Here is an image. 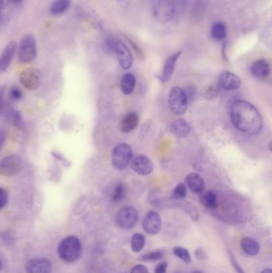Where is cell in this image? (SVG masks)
Returning a JSON list of instances; mask_svg holds the SVG:
<instances>
[{"mask_svg": "<svg viewBox=\"0 0 272 273\" xmlns=\"http://www.w3.org/2000/svg\"><path fill=\"white\" fill-rule=\"evenodd\" d=\"M231 119L235 127L245 134H258L263 127V119L257 109L242 100L232 104Z\"/></svg>", "mask_w": 272, "mask_h": 273, "instance_id": "6da1fadb", "label": "cell"}, {"mask_svg": "<svg viewBox=\"0 0 272 273\" xmlns=\"http://www.w3.org/2000/svg\"><path fill=\"white\" fill-rule=\"evenodd\" d=\"M83 253V246L80 240L74 236L65 237L58 247V255L61 261L73 263L78 261Z\"/></svg>", "mask_w": 272, "mask_h": 273, "instance_id": "7a4b0ae2", "label": "cell"}, {"mask_svg": "<svg viewBox=\"0 0 272 273\" xmlns=\"http://www.w3.org/2000/svg\"><path fill=\"white\" fill-rule=\"evenodd\" d=\"M152 14L157 21L161 23L177 20V7L175 0H153Z\"/></svg>", "mask_w": 272, "mask_h": 273, "instance_id": "3957f363", "label": "cell"}, {"mask_svg": "<svg viewBox=\"0 0 272 273\" xmlns=\"http://www.w3.org/2000/svg\"><path fill=\"white\" fill-rule=\"evenodd\" d=\"M168 103L171 112L174 115H182L185 113L188 107V100L183 90L175 87L169 91Z\"/></svg>", "mask_w": 272, "mask_h": 273, "instance_id": "277c9868", "label": "cell"}, {"mask_svg": "<svg viewBox=\"0 0 272 273\" xmlns=\"http://www.w3.org/2000/svg\"><path fill=\"white\" fill-rule=\"evenodd\" d=\"M133 151L129 145L120 143L114 147L112 152V163L119 170H124L130 163Z\"/></svg>", "mask_w": 272, "mask_h": 273, "instance_id": "5b68a950", "label": "cell"}, {"mask_svg": "<svg viewBox=\"0 0 272 273\" xmlns=\"http://www.w3.org/2000/svg\"><path fill=\"white\" fill-rule=\"evenodd\" d=\"M37 55L36 42L32 35H26L22 39L18 51V59L23 63L34 61Z\"/></svg>", "mask_w": 272, "mask_h": 273, "instance_id": "8992f818", "label": "cell"}, {"mask_svg": "<svg viewBox=\"0 0 272 273\" xmlns=\"http://www.w3.org/2000/svg\"><path fill=\"white\" fill-rule=\"evenodd\" d=\"M138 220V212L132 206H124L117 214V224L121 229H130L135 226Z\"/></svg>", "mask_w": 272, "mask_h": 273, "instance_id": "52a82bcc", "label": "cell"}, {"mask_svg": "<svg viewBox=\"0 0 272 273\" xmlns=\"http://www.w3.org/2000/svg\"><path fill=\"white\" fill-rule=\"evenodd\" d=\"M23 167V160L19 155H9L0 160V174L2 176H13Z\"/></svg>", "mask_w": 272, "mask_h": 273, "instance_id": "ba28073f", "label": "cell"}, {"mask_svg": "<svg viewBox=\"0 0 272 273\" xmlns=\"http://www.w3.org/2000/svg\"><path fill=\"white\" fill-rule=\"evenodd\" d=\"M19 80L26 89L34 91L40 87L42 75L38 69L28 68L22 71L19 75Z\"/></svg>", "mask_w": 272, "mask_h": 273, "instance_id": "9c48e42d", "label": "cell"}, {"mask_svg": "<svg viewBox=\"0 0 272 273\" xmlns=\"http://www.w3.org/2000/svg\"><path fill=\"white\" fill-rule=\"evenodd\" d=\"M114 51L116 53L121 66L124 70H129L133 66V56L129 49L121 41H116Z\"/></svg>", "mask_w": 272, "mask_h": 273, "instance_id": "30bf717a", "label": "cell"}, {"mask_svg": "<svg viewBox=\"0 0 272 273\" xmlns=\"http://www.w3.org/2000/svg\"><path fill=\"white\" fill-rule=\"evenodd\" d=\"M161 218L156 212L150 211L146 214L142 221V226L146 233L150 235H156L161 229Z\"/></svg>", "mask_w": 272, "mask_h": 273, "instance_id": "8fae6325", "label": "cell"}, {"mask_svg": "<svg viewBox=\"0 0 272 273\" xmlns=\"http://www.w3.org/2000/svg\"><path fill=\"white\" fill-rule=\"evenodd\" d=\"M27 273H51L53 265L50 260L46 258H34L26 264Z\"/></svg>", "mask_w": 272, "mask_h": 273, "instance_id": "7c38bea8", "label": "cell"}, {"mask_svg": "<svg viewBox=\"0 0 272 273\" xmlns=\"http://www.w3.org/2000/svg\"><path fill=\"white\" fill-rule=\"evenodd\" d=\"M132 169L133 171L141 176H147L153 171L154 165L152 161L146 155H138L132 161Z\"/></svg>", "mask_w": 272, "mask_h": 273, "instance_id": "4fadbf2b", "label": "cell"}, {"mask_svg": "<svg viewBox=\"0 0 272 273\" xmlns=\"http://www.w3.org/2000/svg\"><path fill=\"white\" fill-rule=\"evenodd\" d=\"M219 87L225 91H236L241 86V79L237 74L230 71H224L219 74L218 79Z\"/></svg>", "mask_w": 272, "mask_h": 273, "instance_id": "5bb4252c", "label": "cell"}, {"mask_svg": "<svg viewBox=\"0 0 272 273\" xmlns=\"http://www.w3.org/2000/svg\"><path fill=\"white\" fill-rule=\"evenodd\" d=\"M16 48H17L16 43L15 41H12L6 45L3 49L2 55H0V72H3L10 66L16 51Z\"/></svg>", "mask_w": 272, "mask_h": 273, "instance_id": "9a60e30c", "label": "cell"}, {"mask_svg": "<svg viewBox=\"0 0 272 273\" xmlns=\"http://www.w3.org/2000/svg\"><path fill=\"white\" fill-rule=\"evenodd\" d=\"M181 53V51H178L167 59L164 67H163L162 74H161V80L163 83H167L171 79L174 70H175L176 64L178 62Z\"/></svg>", "mask_w": 272, "mask_h": 273, "instance_id": "2e32d148", "label": "cell"}, {"mask_svg": "<svg viewBox=\"0 0 272 273\" xmlns=\"http://www.w3.org/2000/svg\"><path fill=\"white\" fill-rule=\"evenodd\" d=\"M139 123L138 115L134 112L128 113L119 123V129L123 133H130L137 127Z\"/></svg>", "mask_w": 272, "mask_h": 273, "instance_id": "e0dca14e", "label": "cell"}, {"mask_svg": "<svg viewBox=\"0 0 272 273\" xmlns=\"http://www.w3.org/2000/svg\"><path fill=\"white\" fill-rule=\"evenodd\" d=\"M251 73L258 79H267L270 74V65L267 60H257L251 65Z\"/></svg>", "mask_w": 272, "mask_h": 273, "instance_id": "ac0fdd59", "label": "cell"}, {"mask_svg": "<svg viewBox=\"0 0 272 273\" xmlns=\"http://www.w3.org/2000/svg\"><path fill=\"white\" fill-rule=\"evenodd\" d=\"M191 131L189 124L183 119H178L170 125V132L177 138H186Z\"/></svg>", "mask_w": 272, "mask_h": 273, "instance_id": "d6986e66", "label": "cell"}, {"mask_svg": "<svg viewBox=\"0 0 272 273\" xmlns=\"http://www.w3.org/2000/svg\"><path fill=\"white\" fill-rule=\"evenodd\" d=\"M185 182L193 193H201L205 189V181L200 174L196 173L188 174V176L186 177Z\"/></svg>", "mask_w": 272, "mask_h": 273, "instance_id": "ffe728a7", "label": "cell"}, {"mask_svg": "<svg viewBox=\"0 0 272 273\" xmlns=\"http://www.w3.org/2000/svg\"><path fill=\"white\" fill-rule=\"evenodd\" d=\"M241 248L246 254L251 256H256L260 251V243L251 237H244L241 241Z\"/></svg>", "mask_w": 272, "mask_h": 273, "instance_id": "44dd1931", "label": "cell"}, {"mask_svg": "<svg viewBox=\"0 0 272 273\" xmlns=\"http://www.w3.org/2000/svg\"><path fill=\"white\" fill-rule=\"evenodd\" d=\"M136 86V78L133 74H125L121 82V89L125 95L133 93Z\"/></svg>", "mask_w": 272, "mask_h": 273, "instance_id": "7402d4cb", "label": "cell"}, {"mask_svg": "<svg viewBox=\"0 0 272 273\" xmlns=\"http://www.w3.org/2000/svg\"><path fill=\"white\" fill-rule=\"evenodd\" d=\"M228 34L226 25L221 22L213 24L211 29V35L215 40L222 41L225 39Z\"/></svg>", "mask_w": 272, "mask_h": 273, "instance_id": "603a6c76", "label": "cell"}, {"mask_svg": "<svg viewBox=\"0 0 272 273\" xmlns=\"http://www.w3.org/2000/svg\"><path fill=\"white\" fill-rule=\"evenodd\" d=\"M201 203L209 210H215L218 206L217 197L212 191H208L201 196Z\"/></svg>", "mask_w": 272, "mask_h": 273, "instance_id": "cb8c5ba5", "label": "cell"}, {"mask_svg": "<svg viewBox=\"0 0 272 273\" xmlns=\"http://www.w3.org/2000/svg\"><path fill=\"white\" fill-rule=\"evenodd\" d=\"M70 0H55L51 4V12L52 15H58L67 11L70 7Z\"/></svg>", "mask_w": 272, "mask_h": 273, "instance_id": "d4e9b609", "label": "cell"}, {"mask_svg": "<svg viewBox=\"0 0 272 273\" xmlns=\"http://www.w3.org/2000/svg\"><path fill=\"white\" fill-rule=\"evenodd\" d=\"M146 244V237L142 233H135L131 238V248L134 252H139Z\"/></svg>", "mask_w": 272, "mask_h": 273, "instance_id": "484cf974", "label": "cell"}, {"mask_svg": "<svg viewBox=\"0 0 272 273\" xmlns=\"http://www.w3.org/2000/svg\"><path fill=\"white\" fill-rule=\"evenodd\" d=\"M165 256V252L161 251V250H156V251H152V252H148L146 254L140 257V260L142 261H146V262H150V261H160Z\"/></svg>", "mask_w": 272, "mask_h": 273, "instance_id": "4316f807", "label": "cell"}, {"mask_svg": "<svg viewBox=\"0 0 272 273\" xmlns=\"http://www.w3.org/2000/svg\"><path fill=\"white\" fill-rule=\"evenodd\" d=\"M173 254L178 256V258L181 259L183 262L185 264H189L191 262V256L189 252L186 248L182 247H175L173 250Z\"/></svg>", "mask_w": 272, "mask_h": 273, "instance_id": "83f0119b", "label": "cell"}, {"mask_svg": "<svg viewBox=\"0 0 272 273\" xmlns=\"http://www.w3.org/2000/svg\"><path fill=\"white\" fill-rule=\"evenodd\" d=\"M192 6V14L195 18L201 16L206 9V3L204 0H195Z\"/></svg>", "mask_w": 272, "mask_h": 273, "instance_id": "f1b7e54d", "label": "cell"}, {"mask_svg": "<svg viewBox=\"0 0 272 273\" xmlns=\"http://www.w3.org/2000/svg\"><path fill=\"white\" fill-rule=\"evenodd\" d=\"M183 208L184 211L189 215L192 220L197 221L199 220L200 213H199L198 210L196 209L194 205H192L190 202H186V203L183 204Z\"/></svg>", "mask_w": 272, "mask_h": 273, "instance_id": "f546056e", "label": "cell"}, {"mask_svg": "<svg viewBox=\"0 0 272 273\" xmlns=\"http://www.w3.org/2000/svg\"><path fill=\"white\" fill-rule=\"evenodd\" d=\"M125 196V188L122 183H119L114 188L112 194V201L114 202H119L124 198Z\"/></svg>", "mask_w": 272, "mask_h": 273, "instance_id": "4dcf8cb0", "label": "cell"}, {"mask_svg": "<svg viewBox=\"0 0 272 273\" xmlns=\"http://www.w3.org/2000/svg\"><path fill=\"white\" fill-rule=\"evenodd\" d=\"M187 191H186V187L183 183H180L174 188L173 190V197L176 200H182L186 197Z\"/></svg>", "mask_w": 272, "mask_h": 273, "instance_id": "1f68e13d", "label": "cell"}, {"mask_svg": "<svg viewBox=\"0 0 272 273\" xmlns=\"http://www.w3.org/2000/svg\"><path fill=\"white\" fill-rule=\"evenodd\" d=\"M11 119H12L13 124L15 127L19 129H23L24 127V121L21 114L17 111L12 112L11 114Z\"/></svg>", "mask_w": 272, "mask_h": 273, "instance_id": "d6a6232c", "label": "cell"}, {"mask_svg": "<svg viewBox=\"0 0 272 273\" xmlns=\"http://www.w3.org/2000/svg\"><path fill=\"white\" fill-rule=\"evenodd\" d=\"M9 97L12 101L18 102L24 97V93L22 92L21 90L18 88V87H12L10 91H9Z\"/></svg>", "mask_w": 272, "mask_h": 273, "instance_id": "836d02e7", "label": "cell"}, {"mask_svg": "<svg viewBox=\"0 0 272 273\" xmlns=\"http://www.w3.org/2000/svg\"><path fill=\"white\" fill-rule=\"evenodd\" d=\"M8 202V193L4 188L0 187V210H2Z\"/></svg>", "mask_w": 272, "mask_h": 273, "instance_id": "e575fe53", "label": "cell"}, {"mask_svg": "<svg viewBox=\"0 0 272 273\" xmlns=\"http://www.w3.org/2000/svg\"><path fill=\"white\" fill-rule=\"evenodd\" d=\"M5 92H6V87L2 86L0 87V116L2 115L5 109Z\"/></svg>", "mask_w": 272, "mask_h": 273, "instance_id": "d590c367", "label": "cell"}, {"mask_svg": "<svg viewBox=\"0 0 272 273\" xmlns=\"http://www.w3.org/2000/svg\"><path fill=\"white\" fill-rule=\"evenodd\" d=\"M195 256H196V258H197V260H199V261H205V260L209 259L207 253H206L205 250H203L202 248H197V249L195 251Z\"/></svg>", "mask_w": 272, "mask_h": 273, "instance_id": "8d00e7d4", "label": "cell"}, {"mask_svg": "<svg viewBox=\"0 0 272 273\" xmlns=\"http://www.w3.org/2000/svg\"><path fill=\"white\" fill-rule=\"evenodd\" d=\"M168 264L165 261L159 263L154 269V273H166Z\"/></svg>", "mask_w": 272, "mask_h": 273, "instance_id": "74e56055", "label": "cell"}, {"mask_svg": "<svg viewBox=\"0 0 272 273\" xmlns=\"http://www.w3.org/2000/svg\"><path fill=\"white\" fill-rule=\"evenodd\" d=\"M130 273H149V270L144 265H137L132 269Z\"/></svg>", "mask_w": 272, "mask_h": 273, "instance_id": "f35d334b", "label": "cell"}, {"mask_svg": "<svg viewBox=\"0 0 272 273\" xmlns=\"http://www.w3.org/2000/svg\"><path fill=\"white\" fill-rule=\"evenodd\" d=\"M184 93H185L186 97H187V100L193 99L192 97H194L195 95V89L193 87H188L186 89V91H183Z\"/></svg>", "mask_w": 272, "mask_h": 273, "instance_id": "ab89813d", "label": "cell"}, {"mask_svg": "<svg viewBox=\"0 0 272 273\" xmlns=\"http://www.w3.org/2000/svg\"><path fill=\"white\" fill-rule=\"evenodd\" d=\"M51 154L53 155V157H55V158L59 160V161H62V163L64 164V165H65L66 163H69V161L65 159V157H64V156H62V155L60 154V153H59V152H51Z\"/></svg>", "mask_w": 272, "mask_h": 273, "instance_id": "60d3db41", "label": "cell"}, {"mask_svg": "<svg viewBox=\"0 0 272 273\" xmlns=\"http://www.w3.org/2000/svg\"><path fill=\"white\" fill-rule=\"evenodd\" d=\"M230 256H231V261H232V265H233V267H234L235 269H236V270H237V273H245L244 271H243V270H242V269H241V266L239 265L238 263H237V261H236V259H235V257H233V256H232V254H231Z\"/></svg>", "mask_w": 272, "mask_h": 273, "instance_id": "b9f144b4", "label": "cell"}, {"mask_svg": "<svg viewBox=\"0 0 272 273\" xmlns=\"http://www.w3.org/2000/svg\"><path fill=\"white\" fill-rule=\"evenodd\" d=\"M5 140H6V133L3 129H0V151H2V147L4 146Z\"/></svg>", "mask_w": 272, "mask_h": 273, "instance_id": "7bdbcfd3", "label": "cell"}, {"mask_svg": "<svg viewBox=\"0 0 272 273\" xmlns=\"http://www.w3.org/2000/svg\"><path fill=\"white\" fill-rule=\"evenodd\" d=\"M7 24V18L4 15H2L0 11V30H2Z\"/></svg>", "mask_w": 272, "mask_h": 273, "instance_id": "ee69618b", "label": "cell"}, {"mask_svg": "<svg viewBox=\"0 0 272 273\" xmlns=\"http://www.w3.org/2000/svg\"><path fill=\"white\" fill-rule=\"evenodd\" d=\"M9 2V0H0V11L6 8V6H8Z\"/></svg>", "mask_w": 272, "mask_h": 273, "instance_id": "f6af8a7d", "label": "cell"}, {"mask_svg": "<svg viewBox=\"0 0 272 273\" xmlns=\"http://www.w3.org/2000/svg\"><path fill=\"white\" fill-rule=\"evenodd\" d=\"M261 273H272V270L271 269H264Z\"/></svg>", "mask_w": 272, "mask_h": 273, "instance_id": "bcb514c9", "label": "cell"}, {"mask_svg": "<svg viewBox=\"0 0 272 273\" xmlns=\"http://www.w3.org/2000/svg\"><path fill=\"white\" fill-rule=\"evenodd\" d=\"M9 1L13 2V3H19V2H21L22 0H9Z\"/></svg>", "mask_w": 272, "mask_h": 273, "instance_id": "7dc6e473", "label": "cell"}, {"mask_svg": "<svg viewBox=\"0 0 272 273\" xmlns=\"http://www.w3.org/2000/svg\"><path fill=\"white\" fill-rule=\"evenodd\" d=\"M2 261L1 259H0V272L2 271Z\"/></svg>", "mask_w": 272, "mask_h": 273, "instance_id": "c3c4849f", "label": "cell"}, {"mask_svg": "<svg viewBox=\"0 0 272 273\" xmlns=\"http://www.w3.org/2000/svg\"><path fill=\"white\" fill-rule=\"evenodd\" d=\"M203 273L202 272H200V271H196V272H193V273Z\"/></svg>", "mask_w": 272, "mask_h": 273, "instance_id": "681fc988", "label": "cell"}]
</instances>
